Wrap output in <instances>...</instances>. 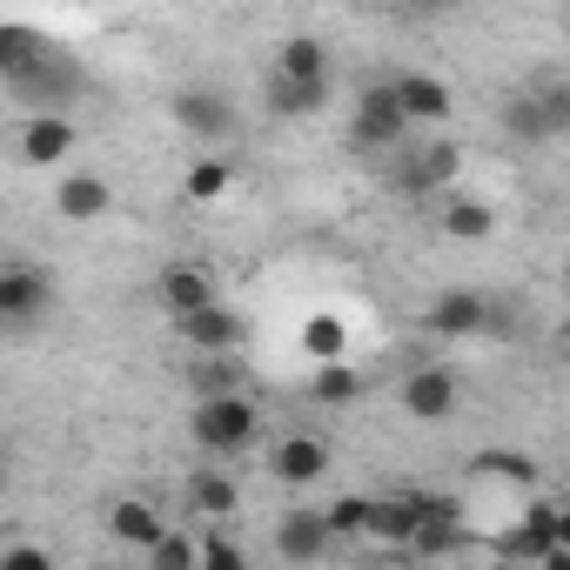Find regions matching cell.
Segmentation results:
<instances>
[{"mask_svg":"<svg viewBox=\"0 0 570 570\" xmlns=\"http://www.w3.org/2000/svg\"><path fill=\"white\" fill-rule=\"evenodd\" d=\"M410 135H416V128L403 121L390 81H376V88L356 95V108H350V155H390V148H403Z\"/></svg>","mask_w":570,"mask_h":570,"instance_id":"cell-5","label":"cell"},{"mask_svg":"<svg viewBox=\"0 0 570 570\" xmlns=\"http://www.w3.org/2000/svg\"><path fill=\"white\" fill-rule=\"evenodd\" d=\"M228 181H235V168H228L222 155H195L188 175H181V195H188V202H222Z\"/></svg>","mask_w":570,"mask_h":570,"instance_id":"cell-26","label":"cell"},{"mask_svg":"<svg viewBox=\"0 0 570 570\" xmlns=\"http://www.w3.org/2000/svg\"><path fill=\"white\" fill-rule=\"evenodd\" d=\"M175 336L188 343V356H228V350H248V323L215 296V303H202V309H188V316H175Z\"/></svg>","mask_w":570,"mask_h":570,"instance_id":"cell-11","label":"cell"},{"mask_svg":"<svg viewBox=\"0 0 570 570\" xmlns=\"http://www.w3.org/2000/svg\"><path fill=\"white\" fill-rule=\"evenodd\" d=\"M275 75H289V81H303V88H336L330 81V48L316 41V35H289L275 48Z\"/></svg>","mask_w":570,"mask_h":570,"instance_id":"cell-22","label":"cell"},{"mask_svg":"<svg viewBox=\"0 0 570 570\" xmlns=\"http://www.w3.org/2000/svg\"><path fill=\"white\" fill-rule=\"evenodd\" d=\"M268 543H275V557H282V563H323V557L336 550V537H330L323 510H282Z\"/></svg>","mask_w":570,"mask_h":570,"instance_id":"cell-13","label":"cell"},{"mask_svg":"<svg viewBox=\"0 0 570 570\" xmlns=\"http://www.w3.org/2000/svg\"><path fill=\"white\" fill-rule=\"evenodd\" d=\"M215 296H222V282H215L202 262H168V268L155 275V303L168 309V323L188 316V309H202V303H215Z\"/></svg>","mask_w":570,"mask_h":570,"instance_id":"cell-14","label":"cell"},{"mask_svg":"<svg viewBox=\"0 0 570 570\" xmlns=\"http://www.w3.org/2000/svg\"><path fill=\"white\" fill-rule=\"evenodd\" d=\"M168 121L188 135V141H228L235 135V101H228V88H215V81H188V88H175L168 95Z\"/></svg>","mask_w":570,"mask_h":570,"instance_id":"cell-7","label":"cell"},{"mask_svg":"<svg viewBox=\"0 0 570 570\" xmlns=\"http://www.w3.org/2000/svg\"><path fill=\"white\" fill-rule=\"evenodd\" d=\"M450 8H456V0H396V14H410V21H436Z\"/></svg>","mask_w":570,"mask_h":570,"instance_id":"cell-34","label":"cell"},{"mask_svg":"<svg viewBox=\"0 0 570 570\" xmlns=\"http://www.w3.org/2000/svg\"><path fill=\"white\" fill-rule=\"evenodd\" d=\"M188 390H195V396L248 390V363H242V350H228V356H195V363H188Z\"/></svg>","mask_w":570,"mask_h":570,"instance_id":"cell-25","label":"cell"},{"mask_svg":"<svg viewBox=\"0 0 570 570\" xmlns=\"http://www.w3.org/2000/svg\"><path fill=\"white\" fill-rule=\"evenodd\" d=\"M235 563H248V550L235 537H222V530H202L195 537V570H235Z\"/></svg>","mask_w":570,"mask_h":570,"instance_id":"cell-30","label":"cell"},{"mask_svg":"<svg viewBox=\"0 0 570 570\" xmlns=\"http://www.w3.org/2000/svg\"><path fill=\"white\" fill-rule=\"evenodd\" d=\"M363 396H370V376H363L350 356L316 363V376H309V403H323V410H356Z\"/></svg>","mask_w":570,"mask_h":570,"instance_id":"cell-21","label":"cell"},{"mask_svg":"<svg viewBox=\"0 0 570 570\" xmlns=\"http://www.w3.org/2000/svg\"><path fill=\"white\" fill-rule=\"evenodd\" d=\"M410 530H416V490H396V497H376L370 503V530L363 537H376L383 550H403Z\"/></svg>","mask_w":570,"mask_h":570,"instance_id":"cell-23","label":"cell"},{"mask_svg":"<svg viewBox=\"0 0 570 570\" xmlns=\"http://www.w3.org/2000/svg\"><path fill=\"white\" fill-rule=\"evenodd\" d=\"M141 563H148V570H195V530H175V523H168V530L141 550Z\"/></svg>","mask_w":570,"mask_h":570,"instance_id":"cell-27","label":"cell"},{"mask_svg":"<svg viewBox=\"0 0 570 570\" xmlns=\"http://www.w3.org/2000/svg\"><path fill=\"white\" fill-rule=\"evenodd\" d=\"M55 309V275L41 262H8L0 268V330H28Z\"/></svg>","mask_w":570,"mask_h":570,"instance_id":"cell-8","label":"cell"},{"mask_svg":"<svg viewBox=\"0 0 570 570\" xmlns=\"http://www.w3.org/2000/svg\"><path fill=\"white\" fill-rule=\"evenodd\" d=\"M188 436H195L202 456H248L255 436H262L255 390H215V396H195V410H188Z\"/></svg>","mask_w":570,"mask_h":570,"instance_id":"cell-1","label":"cell"},{"mask_svg":"<svg viewBox=\"0 0 570 570\" xmlns=\"http://www.w3.org/2000/svg\"><path fill=\"white\" fill-rule=\"evenodd\" d=\"M262 108H268V121H316V115L330 108V88H303V81H289V75H275V68H268V81H262Z\"/></svg>","mask_w":570,"mask_h":570,"instance_id":"cell-19","label":"cell"},{"mask_svg":"<svg viewBox=\"0 0 570 570\" xmlns=\"http://www.w3.org/2000/svg\"><path fill=\"white\" fill-rule=\"evenodd\" d=\"M108 208H115V181H108V175L75 168V175L55 181V215H61V222H101Z\"/></svg>","mask_w":570,"mask_h":570,"instance_id":"cell-15","label":"cell"},{"mask_svg":"<svg viewBox=\"0 0 570 570\" xmlns=\"http://www.w3.org/2000/svg\"><path fill=\"white\" fill-rule=\"evenodd\" d=\"M188 517H202V523H222V517H235L242 510V490H235V476L228 470H215V463H195V476H188Z\"/></svg>","mask_w":570,"mask_h":570,"instance_id":"cell-18","label":"cell"},{"mask_svg":"<svg viewBox=\"0 0 570 570\" xmlns=\"http://www.w3.org/2000/svg\"><path fill=\"white\" fill-rule=\"evenodd\" d=\"M168 523H175V517H161L155 497H115V503H108V537H115L121 550H135V557H141Z\"/></svg>","mask_w":570,"mask_h":570,"instance_id":"cell-16","label":"cell"},{"mask_svg":"<svg viewBox=\"0 0 570 570\" xmlns=\"http://www.w3.org/2000/svg\"><path fill=\"white\" fill-rule=\"evenodd\" d=\"M356 8H370V14H383V8H396V0H356Z\"/></svg>","mask_w":570,"mask_h":570,"instance_id":"cell-35","label":"cell"},{"mask_svg":"<svg viewBox=\"0 0 570 570\" xmlns=\"http://www.w3.org/2000/svg\"><path fill=\"white\" fill-rule=\"evenodd\" d=\"M370 503H376V497H363V490H350V497H336V503L323 510V523H330V537H336V543H350V537H363V530H370Z\"/></svg>","mask_w":570,"mask_h":570,"instance_id":"cell-29","label":"cell"},{"mask_svg":"<svg viewBox=\"0 0 570 570\" xmlns=\"http://www.w3.org/2000/svg\"><path fill=\"white\" fill-rule=\"evenodd\" d=\"M0 81H14V95H21L28 108H55V101H68V95L81 88V68H75L48 35H35V41L21 48V61L0 75Z\"/></svg>","mask_w":570,"mask_h":570,"instance_id":"cell-2","label":"cell"},{"mask_svg":"<svg viewBox=\"0 0 570 570\" xmlns=\"http://www.w3.org/2000/svg\"><path fill=\"white\" fill-rule=\"evenodd\" d=\"M463 181V148L456 141H403L390 148V188L396 195H443Z\"/></svg>","mask_w":570,"mask_h":570,"instance_id":"cell-3","label":"cell"},{"mask_svg":"<svg viewBox=\"0 0 570 570\" xmlns=\"http://www.w3.org/2000/svg\"><path fill=\"white\" fill-rule=\"evenodd\" d=\"M423 330L436 343H476V336H497L503 330V309L483 296V289H443L430 309H423Z\"/></svg>","mask_w":570,"mask_h":570,"instance_id":"cell-6","label":"cell"},{"mask_svg":"<svg viewBox=\"0 0 570 570\" xmlns=\"http://www.w3.org/2000/svg\"><path fill=\"white\" fill-rule=\"evenodd\" d=\"M81 8H115V0H81Z\"/></svg>","mask_w":570,"mask_h":570,"instance_id":"cell-36","label":"cell"},{"mask_svg":"<svg viewBox=\"0 0 570 570\" xmlns=\"http://www.w3.org/2000/svg\"><path fill=\"white\" fill-rule=\"evenodd\" d=\"M476 483H510V490H537V456L530 450H476L470 456Z\"/></svg>","mask_w":570,"mask_h":570,"instance_id":"cell-24","label":"cell"},{"mask_svg":"<svg viewBox=\"0 0 570 570\" xmlns=\"http://www.w3.org/2000/svg\"><path fill=\"white\" fill-rule=\"evenodd\" d=\"M35 41V28H21V21H0V75H8L14 61H21V48Z\"/></svg>","mask_w":570,"mask_h":570,"instance_id":"cell-33","label":"cell"},{"mask_svg":"<svg viewBox=\"0 0 570 570\" xmlns=\"http://www.w3.org/2000/svg\"><path fill=\"white\" fill-rule=\"evenodd\" d=\"M303 356H316V363L350 356V330H343V316H309V323H303Z\"/></svg>","mask_w":570,"mask_h":570,"instance_id":"cell-28","label":"cell"},{"mask_svg":"<svg viewBox=\"0 0 570 570\" xmlns=\"http://www.w3.org/2000/svg\"><path fill=\"white\" fill-rule=\"evenodd\" d=\"M497 121H503V135H510L517 148H550V141H563V135L550 128V115H543V101H537L530 88H517V95H503V108H497Z\"/></svg>","mask_w":570,"mask_h":570,"instance_id":"cell-20","label":"cell"},{"mask_svg":"<svg viewBox=\"0 0 570 570\" xmlns=\"http://www.w3.org/2000/svg\"><path fill=\"white\" fill-rule=\"evenodd\" d=\"M436 202H443V208H436V228H443L450 242H490V235H497V208H490L483 195H463V188H443Z\"/></svg>","mask_w":570,"mask_h":570,"instance_id":"cell-17","label":"cell"},{"mask_svg":"<svg viewBox=\"0 0 570 570\" xmlns=\"http://www.w3.org/2000/svg\"><path fill=\"white\" fill-rule=\"evenodd\" d=\"M75 148H81V121L61 115V108H35V115L21 121V135H14V155H21L28 168H61Z\"/></svg>","mask_w":570,"mask_h":570,"instance_id":"cell-9","label":"cell"},{"mask_svg":"<svg viewBox=\"0 0 570 570\" xmlns=\"http://www.w3.org/2000/svg\"><path fill=\"white\" fill-rule=\"evenodd\" d=\"M530 95L543 101V115H550V128H557V135H570V88H563L557 75H543V81H537Z\"/></svg>","mask_w":570,"mask_h":570,"instance_id":"cell-32","label":"cell"},{"mask_svg":"<svg viewBox=\"0 0 570 570\" xmlns=\"http://www.w3.org/2000/svg\"><path fill=\"white\" fill-rule=\"evenodd\" d=\"M262 463H268V476H275L282 490H309V483H323V476H330V463H336V456H330V443H323V436L289 430V436H275V443H268V456H262Z\"/></svg>","mask_w":570,"mask_h":570,"instance_id":"cell-10","label":"cell"},{"mask_svg":"<svg viewBox=\"0 0 570 570\" xmlns=\"http://www.w3.org/2000/svg\"><path fill=\"white\" fill-rule=\"evenodd\" d=\"M390 95H396V108H403V121H410V128H443V121H450V108H456L450 81H443V75H430V68L396 75V81H390Z\"/></svg>","mask_w":570,"mask_h":570,"instance_id":"cell-12","label":"cell"},{"mask_svg":"<svg viewBox=\"0 0 570 570\" xmlns=\"http://www.w3.org/2000/svg\"><path fill=\"white\" fill-rule=\"evenodd\" d=\"M396 403H403L410 423L436 430V423H450V416L463 410V376H456L450 363H410L403 383H396Z\"/></svg>","mask_w":570,"mask_h":570,"instance_id":"cell-4","label":"cell"},{"mask_svg":"<svg viewBox=\"0 0 570 570\" xmlns=\"http://www.w3.org/2000/svg\"><path fill=\"white\" fill-rule=\"evenodd\" d=\"M0 570H55V543H41V537L0 543Z\"/></svg>","mask_w":570,"mask_h":570,"instance_id":"cell-31","label":"cell"}]
</instances>
